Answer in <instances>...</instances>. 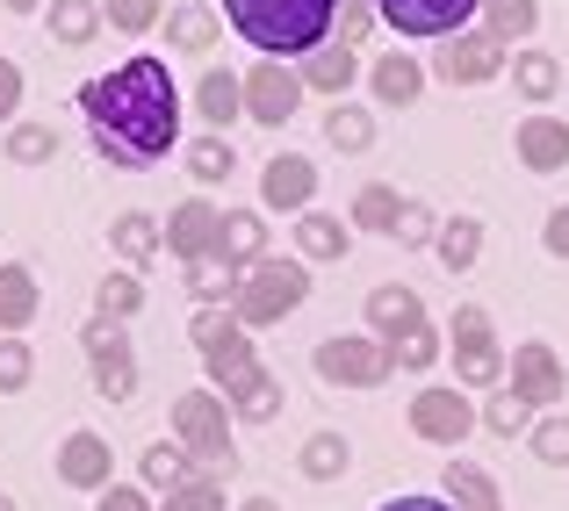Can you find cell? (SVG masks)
<instances>
[{
	"label": "cell",
	"mask_w": 569,
	"mask_h": 511,
	"mask_svg": "<svg viewBox=\"0 0 569 511\" xmlns=\"http://www.w3.org/2000/svg\"><path fill=\"white\" fill-rule=\"evenodd\" d=\"M527 440H533V461H548V469H569V411L533 418V425H527Z\"/></svg>",
	"instance_id": "8d00e7d4"
},
{
	"label": "cell",
	"mask_w": 569,
	"mask_h": 511,
	"mask_svg": "<svg viewBox=\"0 0 569 511\" xmlns=\"http://www.w3.org/2000/svg\"><path fill=\"white\" fill-rule=\"evenodd\" d=\"M512 87L527 101H556V87H562V58H548V51H519L512 58Z\"/></svg>",
	"instance_id": "4dcf8cb0"
},
{
	"label": "cell",
	"mask_w": 569,
	"mask_h": 511,
	"mask_svg": "<svg viewBox=\"0 0 569 511\" xmlns=\"http://www.w3.org/2000/svg\"><path fill=\"white\" fill-rule=\"evenodd\" d=\"M51 152H58V138L43 123H14L8 130V159H14V167H43Z\"/></svg>",
	"instance_id": "7bdbcfd3"
},
{
	"label": "cell",
	"mask_w": 569,
	"mask_h": 511,
	"mask_svg": "<svg viewBox=\"0 0 569 511\" xmlns=\"http://www.w3.org/2000/svg\"><path fill=\"white\" fill-rule=\"evenodd\" d=\"M231 167H238V159H231V144H223V130H217V138H194V144H188V173L202 180V188L231 180Z\"/></svg>",
	"instance_id": "ab89813d"
},
{
	"label": "cell",
	"mask_w": 569,
	"mask_h": 511,
	"mask_svg": "<svg viewBox=\"0 0 569 511\" xmlns=\"http://www.w3.org/2000/svg\"><path fill=\"white\" fill-rule=\"evenodd\" d=\"M505 382H512L519 397L533 403V411H548V403H562V397H569V368H562V353H556L548 339L512 345V360H505Z\"/></svg>",
	"instance_id": "30bf717a"
},
{
	"label": "cell",
	"mask_w": 569,
	"mask_h": 511,
	"mask_svg": "<svg viewBox=\"0 0 569 511\" xmlns=\"http://www.w3.org/2000/svg\"><path fill=\"white\" fill-rule=\"evenodd\" d=\"M296 72H303V87H318V94H332V101H339L353 80H361V51H353L347 37H339V43H318V51H310Z\"/></svg>",
	"instance_id": "e0dca14e"
},
{
	"label": "cell",
	"mask_w": 569,
	"mask_h": 511,
	"mask_svg": "<svg viewBox=\"0 0 569 511\" xmlns=\"http://www.w3.org/2000/svg\"><path fill=\"white\" fill-rule=\"evenodd\" d=\"M318 374L339 389H382L397 374V353L376 332H332V339H318Z\"/></svg>",
	"instance_id": "8992f818"
},
{
	"label": "cell",
	"mask_w": 569,
	"mask_h": 511,
	"mask_svg": "<svg viewBox=\"0 0 569 511\" xmlns=\"http://www.w3.org/2000/svg\"><path fill=\"white\" fill-rule=\"evenodd\" d=\"M397 217H403V194L397 188H361L353 194V223H361V231H382V238H397Z\"/></svg>",
	"instance_id": "836d02e7"
},
{
	"label": "cell",
	"mask_w": 569,
	"mask_h": 511,
	"mask_svg": "<svg viewBox=\"0 0 569 511\" xmlns=\"http://www.w3.org/2000/svg\"><path fill=\"white\" fill-rule=\"evenodd\" d=\"M167 252H181V260H209V252H223V209H209L202 194L181 202L167 217Z\"/></svg>",
	"instance_id": "4fadbf2b"
},
{
	"label": "cell",
	"mask_w": 569,
	"mask_h": 511,
	"mask_svg": "<svg viewBox=\"0 0 569 511\" xmlns=\"http://www.w3.org/2000/svg\"><path fill=\"white\" fill-rule=\"evenodd\" d=\"M188 289H194V303H231L238 267L223 260V252H209V260H188Z\"/></svg>",
	"instance_id": "e575fe53"
},
{
	"label": "cell",
	"mask_w": 569,
	"mask_h": 511,
	"mask_svg": "<svg viewBox=\"0 0 569 511\" xmlns=\"http://www.w3.org/2000/svg\"><path fill=\"white\" fill-rule=\"evenodd\" d=\"M432 252H440L447 274H469L476 252H483V223H476V217H447V223H440V238H432Z\"/></svg>",
	"instance_id": "7402d4cb"
},
{
	"label": "cell",
	"mask_w": 569,
	"mask_h": 511,
	"mask_svg": "<svg viewBox=\"0 0 569 511\" xmlns=\"http://www.w3.org/2000/svg\"><path fill=\"white\" fill-rule=\"evenodd\" d=\"M505 66H512V43H498L483 22L455 29V37L440 43V58H432V72H440L447 87H483V80H498Z\"/></svg>",
	"instance_id": "ba28073f"
},
{
	"label": "cell",
	"mask_w": 569,
	"mask_h": 511,
	"mask_svg": "<svg viewBox=\"0 0 569 511\" xmlns=\"http://www.w3.org/2000/svg\"><path fill=\"white\" fill-rule=\"evenodd\" d=\"M188 475H194V461H188L181 440H152V447H144V490H159V498H167V490L188 483Z\"/></svg>",
	"instance_id": "83f0119b"
},
{
	"label": "cell",
	"mask_w": 569,
	"mask_h": 511,
	"mask_svg": "<svg viewBox=\"0 0 569 511\" xmlns=\"http://www.w3.org/2000/svg\"><path fill=\"white\" fill-rule=\"evenodd\" d=\"M159 511H223V483H209V475H188V483L167 490V504Z\"/></svg>",
	"instance_id": "ee69618b"
},
{
	"label": "cell",
	"mask_w": 569,
	"mask_h": 511,
	"mask_svg": "<svg viewBox=\"0 0 569 511\" xmlns=\"http://www.w3.org/2000/svg\"><path fill=\"white\" fill-rule=\"evenodd\" d=\"M109 469H116V454H109L101 432H72V440L58 447V475H66L72 490H109Z\"/></svg>",
	"instance_id": "2e32d148"
},
{
	"label": "cell",
	"mask_w": 569,
	"mask_h": 511,
	"mask_svg": "<svg viewBox=\"0 0 569 511\" xmlns=\"http://www.w3.org/2000/svg\"><path fill=\"white\" fill-rule=\"evenodd\" d=\"M533 22H541V0H483V29L498 43H527Z\"/></svg>",
	"instance_id": "4316f807"
},
{
	"label": "cell",
	"mask_w": 569,
	"mask_h": 511,
	"mask_svg": "<svg viewBox=\"0 0 569 511\" xmlns=\"http://www.w3.org/2000/svg\"><path fill=\"white\" fill-rule=\"evenodd\" d=\"M173 440L188 447L194 475L231 483L238 447H231V403H223V389H188V397H173Z\"/></svg>",
	"instance_id": "3957f363"
},
{
	"label": "cell",
	"mask_w": 569,
	"mask_h": 511,
	"mask_svg": "<svg viewBox=\"0 0 569 511\" xmlns=\"http://www.w3.org/2000/svg\"><path fill=\"white\" fill-rule=\"evenodd\" d=\"M432 238H440L432 209H426V202H403V217H397V246H432Z\"/></svg>",
	"instance_id": "bcb514c9"
},
{
	"label": "cell",
	"mask_w": 569,
	"mask_h": 511,
	"mask_svg": "<svg viewBox=\"0 0 569 511\" xmlns=\"http://www.w3.org/2000/svg\"><path fill=\"white\" fill-rule=\"evenodd\" d=\"M217 37H223V22L202 8V0H188V8L167 14V43H173V51H209Z\"/></svg>",
	"instance_id": "cb8c5ba5"
},
{
	"label": "cell",
	"mask_w": 569,
	"mask_h": 511,
	"mask_svg": "<svg viewBox=\"0 0 569 511\" xmlns=\"http://www.w3.org/2000/svg\"><path fill=\"white\" fill-rule=\"evenodd\" d=\"M37 274H29L22 260H0V332H22L29 318H37Z\"/></svg>",
	"instance_id": "44dd1931"
},
{
	"label": "cell",
	"mask_w": 569,
	"mask_h": 511,
	"mask_svg": "<svg viewBox=\"0 0 569 511\" xmlns=\"http://www.w3.org/2000/svg\"><path fill=\"white\" fill-rule=\"evenodd\" d=\"M512 152H519L527 173H562L569 167V116H527L519 138H512Z\"/></svg>",
	"instance_id": "5bb4252c"
},
{
	"label": "cell",
	"mask_w": 569,
	"mask_h": 511,
	"mask_svg": "<svg viewBox=\"0 0 569 511\" xmlns=\"http://www.w3.org/2000/svg\"><path fill=\"white\" fill-rule=\"evenodd\" d=\"M0 511H14V498H8V490H0Z\"/></svg>",
	"instance_id": "11a10c76"
},
{
	"label": "cell",
	"mask_w": 569,
	"mask_h": 511,
	"mask_svg": "<svg viewBox=\"0 0 569 511\" xmlns=\"http://www.w3.org/2000/svg\"><path fill=\"white\" fill-rule=\"evenodd\" d=\"M541 246L556 252V260H569V202H562V209H548V231H541Z\"/></svg>",
	"instance_id": "f907efd6"
},
{
	"label": "cell",
	"mask_w": 569,
	"mask_h": 511,
	"mask_svg": "<svg viewBox=\"0 0 569 511\" xmlns=\"http://www.w3.org/2000/svg\"><path fill=\"white\" fill-rule=\"evenodd\" d=\"M533 418H541V411H533V403L519 397L512 382H498V389H490V403H483V432H498V440H512V432H527Z\"/></svg>",
	"instance_id": "f546056e"
},
{
	"label": "cell",
	"mask_w": 569,
	"mask_h": 511,
	"mask_svg": "<svg viewBox=\"0 0 569 511\" xmlns=\"http://www.w3.org/2000/svg\"><path fill=\"white\" fill-rule=\"evenodd\" d=\"M296 246H303V260H347L353 231L339 217H318V209H303V223H296Z\"/></svg>",
	"instance_id": "603a6c76"
},
{
	"label": "cell",
	"mask_w": 569,
	"mask_h": 511,
	"mask_svg": "<svg viewBox=\"0 0 569 511\" xmlns=\"http://www.w3.org/2000/svg\"><path fill=\"white\" fill-rule=\"evenodd\" d=\"M310 194H318V167H310L303 152H274L260 167V202L267 209H310Z\"/></svg>",
	"instance_id": "9a60e30c"
},
{
	"label": "cell",
	"mask_w": 569,
	"mask_h": 511,
	"mask_svg": "<svg viewBox=\"0 0 569 511\" xmlns=\"http://www.w3.org/2000/svg\"><path fill=\"white\" fill-rule=\"evenodd\" d=\"M94 511H152V490H138V483H109V490H94Z\"/></svg>",
	"instance_id": "c3c4849f"
},
{
	"label": "cell",
	"mask_w": 569,
	"mask_h": 511,
	"mask_svg": "<svg viewBox=\"0 0 569 511\" xmlns=\"http://www.w3.org/2000/svg\"><path fill=\"white\" fill-rule=\"evenodd\" d=\"M223 22L260 58H310L339 22V0H223Z\"/></svg>",
	"instance_id": "7a4b0ae2"
},
{
	"label": "cell",
	"mask_w": 569,
	"mask_h": 511,
	"mask_svg": "<svg viewBox=\"0 0 569 511\" xmlns=\"http://www.w3.org/2000/svg\"><path fill=\"white\" fill-rule=\"evenodd\" d=\"M159 14H167V0H101V22L123 29V37H144Z\"/></svg>",
	"instance_id": "60d3db41"
},
{
	"label": "cell",
	"mask_w": 569,
	"mask_h": 511,
	"mask_svg": "<svg viewBox=\"0 0 569 511\" xmlns=\"http://www.w3.org/2000/svg\"><path fill=\"white\" fill-rule=\"evenodd\" d=\"M376 14L397 37H455L483 14V0H376Z\"/></svg>",
	"instance_id": "7c38bea8"
},
{
	"label": "cell",
	"mask_w": 569,
	"mask_h": 511,
	"mask_svg": "<svg viewBox=\"0 0 569 511\" xmlns=\"http://www.w3.org/2000/svg\"><path fill=\"white\" fill-rule=\"evenodd\" d=\"M194 353H202V368H209V382L231 397V389H246L252 374H260V353H252V332L231 318V310H217V303H202L194 310Z\"/></svg>",
	"instance_id": "5b68a950"
},
{
	"label": "cell",
	"mask_w": 569,
	"mask_h": 511,
	"mask_svg": "<svg viewBox=\"0 0 569 511\" xmlns=\"http://www.w3.org/2000/svg\"><path fill=\"white\" fill-rule=\"evenodd\" d=\"M0 8H14V14H29V8H43V0H0Z\"/></svg>",
	"instance_id": "db71d44e"
},
{
	"label": "cell",
	"mask_w": 569,
	"mask_h": 511,
	"mask_svg": "<svg viewBox=\"0 0 569 511\" xmlns=\"http://www.w3.org/2000/svg\"><path fill=\"white\" fill-rule=\"evenodd\" d=\"M223 403H231L238 418H252V425H260V418H274V411H281V382H274V374L260 368V374H252L246 389H231V397H223Z\"/></svg>",
	"instance_id": "f35d334b"
},
{
	"label": "cell",
	"mask_w": 569,
	"mask_h": 511,
	"mask_svg": "<svg viewBox=\"0 0 569 511\" xmlns=\"http://www.w3.org/2000/svg\"><path fill=\"white\" fill-rule=\"evenodd\" d=\"M87 138L109 167H159L181 144V87L167 58H123L116 72L80 87Z\"/></svg>",
	"instance_id": "6da1fadb"
},
{
	"label": "cell",
	"mask_w": 569,
	"mask_h": 511,
	"mask_svg": "<svg viewBox=\"0 0 569 511\" xmlns=\"http://www.w3.org/2000/svg\"><path fill=\"white\" fill-rule=\"evenodd\" d=\"M87 368H94V389L109 403H123L130 389H138V360H130L123 318H94V324H87Z\"/></svg>",
	"instance_id": "9c48e42d"
},
{
	"label": "cell",
	"mask_w": 569,
	"mask_h": 511,
	"mask_svg": "<svg viewBox=\"0 0 569 511\" xmlns=\"http://www.w3.org/2000/svg\"><path fill=\"white\" fill-rule=\"evenodd\" d=\"M447 332H455V345H490V339H498V332H490V310H476V303H461Z\"/></svg>",
	"instance_id": "7dc6e473"
},
{
	"label": "cell",
	"mask_w": 569,
	"mask_h": 511,
	"mask_svg": "<svg viewBox=\"0 0 569 511\" xmlns=\"http://www.w3.org/2000/svg\"><path fill=\"white\" fill-rule=\"evenodd\" d=\"M296 109H303V72H296L289 58H260V66L246 72V116L281 130Z\"/></svg>",
	"instance_id": "8fae6325"
},
{
	"label": "cell",
	"mask_w": 569,
	"mask_h": 511,
	"mask_svg": "<svg viewBox=\"0 0 569 511\" xmlns=\"http://www.w3.org/2000/svg\"><path fill=\"white\" fill-rule=\"evenodd\" d=\"M238 511H281V504H274V498H246Z\"/></svg>",
	"instance_id": "f5cc1de1"
},
{
	"label": "cell",
	"mask_w": 569,
	"mask_h": 511,
	"mask_svg": "<svg viewBox=\"0 0 569 511\" xmlns=\"http://www.w3.org/2000/svg\"><path fill=\"white\" fill-rule=\"evenodd\" d=\"M376 511H455V498H418L411 490V498H382Z\"/></svg>",
	"instance_id": "816d5d0a"
},
{
	"label": "cell",
	"mask_w": 569,
	"mask_h": 511,
	"mask_svg": "<svg viewBox=\"0 0 569 511\" xmlns=\"http://www.w3.org/2000/svg\"><path fill=\"white\" fill-rule=\"evenodd\" d=\"M310 295V267L303 260H252L238 267V289H231V318L246 324V332H260V324H281L289 310H303Z\"/></svg>",
	"instance_id": "277c9868"
},
{
	"label": "cell",
	"mask_w": 569,
	"mask_h": 511,
	"mask_svg": "<svg viewBox=\"0 0 569 511\" xmlns=\"http://www.w3.org/2000/svg\"><path fill=\"white\" fill-rule=\"evenodd\" d=\"M389 353H397V368H432V360H440V332H432V324H418V332H403Z\"/></svg>",
	"instance_id": "f6af8a7d"
},
{
	"label": "cell",
	"mask_w": 569,
	"mask_h": 511,
	"mask_svg": "<svg viewBox=\"0 0 569 511\" xmlns=\"http://www.w3.org/2000/svg\"><path fill=\"white\" fill-rule=\"evenodd\" d=\"M194 109H202L209 130L238 123V116H246V80H238V72H223V66H209L202 87H194Z\"/></svg>",
	"instance_id": "ffe728a7"
},
{
	"label": "cell",
	"mask_w": 569,
	"mask_h": 511,
	"mask_svg": "<svg viewBox=\"0 0 569 511\" xmlns=\"http://www.w3.org/2000/svg\"><path fill=\"white\" fill-rule=\"evenodd\" d=\"M14 109H22V66L0 58V123H14Z\"/></svg>",
	"instance_id": "681fc988"
},
{
	"label": "cell",
	"mask_w": 569,
	"mask_h": 511,
	"mask_svg": "<svg viewBox=\"0 0 569 511\" xmlns=\"http://www.w3.org/2000/svg\"><path fill=\"white\" fill-rule=\"evenodd\" d=\"M368 87H376L382 109H411V101L426 94V66H418V58H403V51H389V58L368 66Z\"/></svg>",
	"instance_id": "ac0fdd59"
},
{
	"label": "cell",
	"mask_w": 569,
	"mask_h": 511,
	"mask_svg": "<svg viewBox=\"0 0 569 511\" xmlns=\"http://www.w3.org/2000/svg\"><path fill=\"white\" fill-rule=\"evenodd\" d=\"M94 29H101V0H51V37L58 43H94Z\"/></svg>",
	"instance_id": "d6a6232c"
},
{
	"label": "cell",
	"mask_w": 569,
	"mask_h": 511,
	"mask_svg": "<svg viewBox=\"0 0 569 511\" xmlns=\"http://www.w3.org/2000/svg\"><path fill=\"white\" fill-rule=\"evenodd\" d=\"M476 425H483V411L469 403V389H461V382H432V389H418V397H411V432L426 447H461Z\"/></svg>",
	"instance_id": "52a82bcc"
},
{
	"label": "cell",
	"mask_w": 569,
	"mask_h": 511,
	"mask_svg": "<svg viewBox=\"0 0 569 511\" xmlns=\"http://www.w3.org/2000/svg\"><path fill=\"white\" fill-rule=\"evenodd\" d=\"M260 252H267L260 209H231V217H223V260H231V267H252Z\"/></svg>",
	"instance_id": "484cf974"
},
{
	"label": "cell",
	"mask_w": 569,
	"mask_h": 511,
	"mask_svg": "<svg viewBox=\"0 0 569 511\" xmlns=\"http://www.w3.org/2000/svg\"><path fill=\"white\" fill-rule=\"evenodd\" d=\"M109 238H116V252H123L130 267H144V260H152V252H159V223L144 217V209H123Z\"/></svg>",
	"instance_id": "d590c367"
},
{
	"label": "cell",
	"mask_w": 569,
	"mask_h": 511,
	"mask_svg": "<svg viewBox=\"0 0 569 511\" xmlns=\"http://www.w3.org/2000/svg\"><path fill=\"white\" fill-rule=\"evenodd\" d=\"M138 303H144V289H138V274H101V289H94V318H138Z\"/></svg>",
	"instance_id": "74e56055"
},
{
	"label": "cell",
	"mask_w": 569,
	"mask_h": 511,
	"mask_svg": "<svg viewBox=\"0 0 569 511\" xmlns=\"http://www.w3.org/2000/svg\"><path fill=\"white\" fill-rule=\"evenodd\" d=\"M296 461H303V475H310V483H332V475H347L353 447L339 440V432H310V440H303V454H296Z\"/></svg>",
	"instance_id": "1f68e13d"
},
{
	"label": "cell",
	"mask_w": 569,
	"mask_h": 511,
	"mask_svg": "<svg viewBox=\"0 0 569 511\" xmlns=\"http://www.w3.org/2000/svg\"><path fill=\"white\" fill-rule=\"evenodd\" d=\"M325 144H332V152H368V144H376V116L353 109V101H332V116H325Z\"/></svg>",
	"instance_id": "d4e9b609"
},
{
	"label": "cell",
	"mask_w": 569,
	"mask_h": 511,
	"mask_svg": "<svg viewBox=\"0 0 569 511\" xmlns=\"http://www.w3.org/2000/svg\"><path fill=\"white\" fill-rule=\"evenodd\" d=\"M455 382L461 389H498L505 382V345H455Z\"/></svg>",
	"instance_id": "f1b7e54d"
},
{
	"label": "cell",
	"mask_w": 569,
	"mask_h": 511,
	"mask_svg": "<svg viewBox=\"0 0 569 511\" xmlns=\"http://www.w3.org/2000/svg\"><path fill=\"white\" fill-rule=\"evenodd\" d=\"M29 374H37V353L22 345V332H0V397L29 389Z\"/></svg>",
	"instance_id": "b9f144b4"
},
{
	"label": "cell",
	"mask_w": 569,
	"mask_h": 511,
	"mask_svg": "<svg viewBox=\"0 0 569 511\" xmlns=\"http://www.w3.org/2000/svg\"><path fill=\"white\" fill-rule=\"evenodd\" d=\"M368 324H376V339L397 345L403 332H418V324H426V310H418V295L403 289V281H382V289L368 295Z\"/></svg>",
	"instance_id": "d6986e66"
}]
</instances>
